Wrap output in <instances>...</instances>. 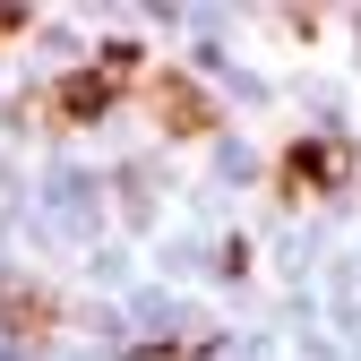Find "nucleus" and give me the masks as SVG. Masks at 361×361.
I'll list each match as a JSON object with an SVG mask.
<instances>
[{
    "label": "nucleus",
    "instance_id": "nucleus-1",
    "mask_svg": "<svg viewBox=\"0 0 361 361\" xmlns=\"http://www.w3.org/2000/svg\"><path fill=\"white\" fill-rule=\"evenodd\" d=\"M129 78H138V43H104L95 69H78V78H61L52 95H43V112H52L61 129H86V121H104L129 95Z\"/></svg>",
    "mask_w": 361,
    "mask_h": 361
},
{
    "label": "nucleus",
    "instance_id": "nucleus-2",
    "mask_svg": "<svg viewBox=\"0 0 361 361\" xmlns=\"http://www.w3.org/2000/svg\"><path fill=\"white\" fill-rule=\"evenodd\" d=\"M138 95H147V112L172 129V138H215V104H207V86H198V78L155 69V78L138 86Z\"/></svg>",
    "mask_w": 361,
    "mask_h": 361
},
{
    "label": "nucleus",
    "instance_id": "nucleus-3",
    "mask_svg": "<svg viewBox=\"0 0 361 361\" xmlns=\"http://www.w3.org/2000/svg\"><path fill=\"white\" fill-rule=\"evenodd\" d=\"M336 180H344V147L301 138V147L284 155V172H276V190H284V198H319V190H336Z\"/></svg>",
    "mask_w": 361,
    "mask_h": 361
},
{
    "label": "nucleus",
    "instance_id": "nucleus-4",
    "mask_svg": "<svg viewBox=\"0 0 361 361\" xmlns=\"http://www.w3.org/2000/svg\"><path fill=\"white\" fill-rule=\"evenodd\" d=\"M61 319V301H43L35 284H0V327H18V336H43Z\"/></svg>",
    "mask_w": 361,
    "mask_h": 361
},
{
    "label": "nucleus",
    "instance_id": "nucleus-5",
    "mask_svg": "<svg viewBox=\"0 0 361 361\" xmlns=\"http://www.w3.org/2000/svg\"><path fill=\"white\" fill-rule=\"evenodd\" d=\"M26 26H35V9H0V43H18Z\"/></svg>",
    "mask_w": 361,
    "mask_h": 361
}]
</instances>
